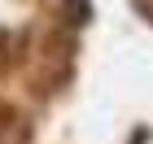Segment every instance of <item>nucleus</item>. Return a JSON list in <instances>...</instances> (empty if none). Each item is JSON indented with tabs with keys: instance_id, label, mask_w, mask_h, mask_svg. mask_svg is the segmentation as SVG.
<instances>
[{
	"instance_id": "f257e3e1",
	"label": "nucleus",
	"mask_w": 153,
	"mask_h": 144,
	"mask_svg": "<svg viewBox=\"0 0 153 144\" xmlns=\"http://www.w3.org/2000/svg\"><path fill=\"white\" fill-rule=\"evenodd\" d=\"M66 9H70V22H88L92 18V4L88 0H66Z\"/></svg>"
},
{
	"instance_id": "f03ea898",
	"label": "nucleus",
	"mask_w": 153,
	"mask_h": 144,
	"mask_svg": "<svg viewBox=\"0 0 153 144\" xmlns=\"http://www.w3.org/2000/svg\"><path fill=\"white\" fill-rule=\"evenodd\" d=\"M9 52H13V39L4 35V31H0V66H4V61H9Z\"/></svg>"
}]
</instances>
